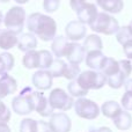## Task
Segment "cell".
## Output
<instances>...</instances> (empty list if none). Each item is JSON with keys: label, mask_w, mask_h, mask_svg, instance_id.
<instances>
[{"label": "cell", "mask_w": 132, "mask_h": 132, "mask_svg": "<svg viewBox=\"0 0 132 132\" xmlns=\"http://www.w3.org/2000/svg\"><path fill=\"white\" fill-rule=\"evenodd\" d=\"M27 29L44 42L52 41L57 34V23L51 16L32 13L27 18Z\"/></svg>", "instance_id": "cell-1"}, {"label": "cell", "mask_w": 132, "mask_h": 132, "mask_svg": "<svg viewBox=\"0 0 132 132\" xmlns=\"http://www.w3.org/2000/svg\"><path fill=\"white\" fill-rule=\"evenodd\" d=\"M89 27L93 31L110 36L118 31L119 23L114 16L105 12H102V13H97L95 19L89 23Z\"/></svg>", "instance_id": "cell-2"}, {"label": "cell", "mask_w": 132, "mask_h": 132, "mask_svg": "<svg viewBox=\"0 0 132 132\" xmlns=\"http://www.w3.org/2000/svg\"><path fill=\"white\" fill-rule=\"evenodd\" d=\"M26 20H27V14H26L24 9L20 6H14L9 11H7L2 22H4L6 29L11 30L15 34H20L24 27Z\"/></svg>", "instance_id": "cell-3"}, {"label": "cell", "mask_w": 132, "mask_h": 132, "mask_svg": "<svg viewBox=\"0 0 132 132\" xmlns=\"http://www.w3.org/2000/svg\"><path fill=\"white\" fill-rule=\"evenodd\" d=\"M78 84L86 90L89 89H101L107 84V77L100 71H85L81 72L75 79Z\"/></svg>", "instance_id": "cell-4"}, {"label": "cell", "mask_w": 132, "mask_h": 132, "mask_svg": "<svg viewBox=\"0 0 132 132\" xmlns=\"http://www.w3.org/2000/svg\"><path fill=\"white\" fill-rule=\"evenodd\" d=\"M32 89L30 87H26L20 92L18 96L12 101V108L14 112L18 115H29L34 111V103H32Z\"/></svg>", "instance_id": "cell-5"}, {"label": "cell", "mask_w": 132, "mask_h": 132, "mask_svg": "<svg viewBox=\"0 0 132 132\" xmlns=\"http://www.w3.org/2000/svg\"><path fill=\"white\" fill-rule=\"evenodd\" d=\"M71 8L75 12L78 20L85 24H89L97 15V7L93 4H86L81 0H70Z\"/></svg>", "instance_id": "cell-6"}, {"label": "cell", "mask_w": 132, "mask_h": 132, "mask_svg": "<svg viewBox=\"0 0 132 132\" xmlns=\"http://www.w3.org/2000/svg\"><path fill=\"white\" fill-rule=\"evenodd\" d=\"M48 100L50 105L53 108V110L57 109V110H62V111H67L74 104L73 97L62 88L52 89Z\"/></svg>", "instance_id": "cell-7"}, {"label": "cell", "mask_w": 132, "mask_h": 132, "mask_svg": "<svg viewBox=\"0 0 132 132\" xmlns=\"http://www.w3.org/2000/svg\"><path fill=\"white\" fill-rule=\"evenodd\" d=\"M75 114L84 119H95L100 115V108L94 101L85 97H80L74 101Z\"/></svg>", "instance_id": "cell-8"}, {"label": "cell", "mask_w": 132, "mask_h": 132, "mask_svg": "<svg viewBox=\"0 0 132 132\" xmlns=\"http://www.w3.org/2000/svg\"><path fill=\"white\" fill-rule=\"evenodd\" d=\"M32 103H34V110L38 112L43 117H50L53 114V108L50 105L49 100L45 97L42 92H35L32 90Z\"/></svg>", "instance_id": "cell-9"}, {"label": "cell", "mask_w": 132, "mask_h": 132, "mask_svg": "<svg viewBox=\"0 0 132 132\" xmlns=\"http://www.w3.org/2000/svg\"><path fill=\"white\" fill-rule=\"evenodd\" d=\"M49 125L52 132H70L72 128V122L65 112H53L50 116Z\"/></svg>", "instance_id": "cell-10"}, {"label": "cell", "mask_w": 132, "mask_h": 132, "mask_svg": "<svg viewBox=\"0 0 132 132\" xmlns=\"http://www.w3.org/2000/svg\"><path fill=\"white\" fill-rule=\"evenodd\" d=\"M86 32H87L86 24L79 20L71 21L65 27L66 38L72 42H78L80 39H84L86 37Z\"/></svg>", "instance_id": "cell-11"}, {"label": "cell", "mask_w": 132, "mask_h": 132, "mask_svg": "<svg viewBox=\"0 0 132 132\" xmlns=\"http://www.w3.org/2000/svg\"><path fill=\"white\" fill-rule=\"evenodd\" d=\"M53 77L49 70H39L32 74V85L39 90H48L52 86Z\"/></svg>", "instance_id": "cell-12"}, {"label": "cell", "mask_w": 132, "mask_h": 132, "mask_svg": "<svg viewBox=\"0 0 132 132\" xmlns=\"http://www.w3.org/2000/svg\"><path fill=\"white\" fill-rule=\"evenodd\" d=\"M65 57L67 58L70 64L79 65L85 59V57H86V50H85L84 45L77 43V42H72L68 45L67 52H66Z\"/></svg>", "instance_id": "cell-13"}, {"label": "cell", "mask_w": 132, "mask_h": 132, "mask_svg": "<svg viewBox=\"0 0 132 132\" xmlns=\"http://www.w3.org/2000/svg\"><path fill=\"white\" fill-rule=\"evenodd\" d=\"M16 89H18V82L12 75L6 73L0 77V100L11 94H14Z\"/></svg>", "instance_id": "cell-14"}, {"label": "cell", "mask_w": 132, "mask_h": 132, "mask_svg": "<svg viewBox=\"0 0 132 132\" xmlns=\"http://www.w3.org/2000/svg\"><path fill=\"white\" fill-rule=\"evenodd\" d=\"M85 58H86V60H85L86 65L89 68H92L94 71H100L101 66H102L103 62L105 59V56L103 55L101 50H93L87 52V56Z\"/></svg>", "instance_id": "cell-15"}, {"label": "cell", "mask_w": 132, "mask_h": 132, "mask_svg": "<svg viewBox=\"0 0 132 132\" xmlns=\"http://www.w3.org/2000/svg\"><path fill=\"white\" fill-rule=\"evenodd\" d=\"M18 45V34L8 29L0 30V49L11 50Z\"/></svg>", "instance_id": "cell-16"}, {"label": "cell", "mask_w": 132, "mask_h": 132, "mask_svg": "<svg viewBox=\"0 0 132 132\" xmlns=\"http://www.w3.org/2000/svg\"><path fill=\"white\" fill-rule=\"evenodd\" d=\"M68 45H70V42H68V39L66 37L56 36L52 39V44H51V50H52V53L55 55V57L57 58L65 57Z\"/></svg>", "instance_id": "cell-17"}, {"label": "cell", "mask_w": 132, "mask_h": 132, "mask_svg": "<svg viewBox=\"0 0 132 132\" xmlns=\"http://www.w3.org/2000/svg\"><path fill=\"white\" fill-rule=\"evenodd\" d=\"M36 46H37V38L31 32L22 34L20 37H18V48L20 51L27 52V51L30 50H35Z\"/></svg>", "instance_id": "cell-18"}, {"label": "cell", "mask_w": 132, "mask_h": 132, "mask_svg": "<svg viewBox=\"0 0 132 132\" xmlns=\"http://www.w3.org/2000/svg\"><path fill=\"white\" fill-rule=\"evenodd\" d=\"M96 4L105 12V13L117 14L123 11L124 1L123 0H97Z\"/></svg>", "instance_id": "cell-19"}, {"label": "cell", "mask_w": 132, "mask_h": 132, "mask_svg": "<svg viewBox=\"0 0 132 132\" xmlns=\"http://www.w3.org/2000/svg\"><path fill=\"white\" fill-rule=\"evenodd\" d=\"M112 123H114V125L116 126L118 130L126 131L132 126V116L130 112L122 110V111L112 119Z\"/></svg>", "instance_id": "cell-20"}, {"label": "cell", "mask_w": 132, "mask_h": 132, "mask_svg": "<svg viewBox=\"0 0 132 132\" xmlns=\"http://www.w3.org/2000/svg\"><path fill=\"white\" fill-rule=\"evenodd\" d=\"M121 111H122V107L116 101H108V102H104L102 104V107H101V112L103 114V116L107 117V118H110V119H114Z\"/></svg>", "instance_id": "cell-21"}, {"label": "cell", "mask_w": 132, "mask_h": 132, "mask_svg": "<svg viewBox=\"0 0 132 132\" xmlns=\"http://www.w3.org/2000/svg\"><path fill=\"white\" fill-rule=\"evenodd\" d=\"M129 78V75L119 67V71L115 74L110 75L107 78V84L109 85V87L114 89H119L122 86H124V82L126 81V79Z\"/></svg>", "instance_id": "cell-22"}, {"label": "cell", "mask_w": 132, "mask_h": 132, "mask_svg": "<svg viewBox=\"0 0 132 132\" xmlns=\"http://www.w3.org/2000/svg\"><path fill=\"white\" fill-rule=\"evenodd\" d=\"M84 48L86 50V52H89V51H93V50H102L103 48L102 39H101L100 36H97L95 34L88 35L87 37H85Z\"/></svg>", "instance_id": "cell-23"}, {"label": "cell", "mask_w": 132, "mask_h": 132, "mask_svg": "<svg viewBox=\"0 0 132 132\" xmlns=\"http://www.w3.org/2000/svg\"><path fill=\"white\" fill-rule=\"evenodd\" d=\"M23 66L26 68H39V56H38V51L36 50H30L27 51L26 55L23 56L22 59Z\"/></svg>", "instance_id": "cell-24"}, {"label": "cell", "mask_w": 132, "mask_h": 132, "mask_svg": "<svg viewBox=\"0 0 132 132\" xmlns=\"http://www.w3.org/2000/svg\"><path fill=\"white\" fill-rule=\"evenodd\" d=\"M118 71H119V63L111 57H105L104 62H103L102 66H101L100 72H102L108 78L110 75L117 73Z\"/></svg>", "instance_id": "cell-25"}, {"label": "cell", "mask_w": 132, "mask_h": 132, "mask_svg": "<svg viewBox=\"0 0 132 132\" xmlns=\"http://www.w3.org/2000/svg\"><path fill=\"white\" fill-rule=\"evenodd\" d=\"M14 64H15V60H14V57L12 53H0V77L8 73L14 67Z\"/></svg>", "instance_id": "cell-26"}, {"label": "cell", "mask_w": 132, "mask_h": 132, "mask_svg": "<svg viewBox=\"0 0 132 132\" xmlns=\"http://www.w3.org/2000/svg\"><path fill=\"white\" fill-rule=\"evenodd\" d=\"M66 66H67V64H66L64 60H62L60 58H57V59L53 60L52 65H51L50 68H49V72L51 73V75H52L53 78L64 77Z\"/></svg>", "instance_id": "cell-27"}, {"label": "cell", "mask_w": 132, "mask_h": 132, "mask_svg": "<svg viewBox=\"0 0 132 132\" xmlns=\"http://www.w3.org/2000/svg\"><path fill=\"white\" fill-rule=\"evenodd\" d=\"M67 90L72 97H85V96L88 94V90L84 89L79 84H78L77 80H71V82L67 85Z\"/></svg>", "instance_id": "cell-28"}, {"label": "cell", "mask_w": 132, "mask_h": 132, "mask_svg": "<svg viewBox=\"0 0 132 132\" xmlns=\"http://www.w3.org/2000/svg\"><path fill=\"white\" fill-rule=\"evenodd\" d=\"M39 56V68L41 70H49L50 66L53 63V56L50 51L48 50H39L38 51Z\"/></svg>", "instance_id": "cell-29"}, {"label": "cell", "mask_w": 132, "mask_h": 132, "mask_svg": "<svg viewBox=\"0 0 132 132\" xmlns=\"http://www.w3.org/2000/svg\"><path fill=\"white\" fill-rule=\"evenodd\" d=\"M37 121L32 118H24L20 123V132H36Z\"/></svg>", "instance_id": "cell-30"}, {"label": "cell", "mask_w": 132, "mask_h": 132, "mask_svg": "<svg viewBox=\"0 0 132 132\" xmlns=\"http://www.w3.org/2000/svg\"><path fill=\"white\" fill-rule=\"evenodd\" d=\"M80 67L77 64H67L66 70L64 73V78H66L67 80H74L78 78V75L80 74Z\"/></svg>", "instance_id": "cell-31"}, {"label": "cell", "mask_w": 132, "mask_h": 132, "mask_svg": "<svg viewBox=\"0 0 132 132\" xmlns=\"http://www.w3.org/2000/svg\"><path fill=\"white\" fill-rule=\"evenodd\" d=\"M116 38L118 41V43H121L122 45L124 43H126L128 41L132 39V35H131L130 30H129L128 26L126 27H119L118 31L116 32Z\"/></svg>", "instance_id": "cell-32"}, {"label": "cell", "mask_w": 132, "mask_h": 132, "mask_svg": "<svg viewBox=\"0 0 132 132\" xmlns=\"http://www.w3.org/2000/svg\"><path fill=\"white\" fill-rule=\"evenodd\" d=\"M60 6V0H44L43 1V8L48 13H53L58 11Z\"/></svg>", "instance_id": "cell-33"}, {"label": "cell", "mask_w": 132, "mask_h": 132, "mask_svg": "<svg viewBox=\"0 0 132 132\" xmlns=\"http://www.w3.org/2000/svg\"><path fill=\"white\" fill-rule=\"evenodd\" d=\"M11 110L0 100V123H7L11 119Z\"/></svg>", "instance_id": "cell-34"}, {"label": "cell", "mask_w": 132, "mask_h": 132, "mask_svg": "<svg viewBox=\"0 0 132 132\" xmlns=\"http://www.w3.org/2000/svg\"><path fill=\"white\" fill-rule=\"evenodd\" d=\"M122 107L125 110H132V94L126 93L122 96Z\"/></svg>", "instance_id": "cell-35"}, {"label": "cell", "mask_w": 132, "mask_h": 132, "mask_svg": "<svg viewBox=\"0 0 132 132\" xmlns=\"http://www.w3.org/2000/svg\"><path fill=\"white\" fill-rule=\"evenodd\" d=\"M123 51L125 53V56L128 57V60L131 63L132 66V39L128 41L126 43L123 44Z\"/></svg>", "instance_id": "cell-36"}, {"label": "cell", "mask_w": 132, "mask_h": 132, "mask_svg": "<svg viewBox=\"0 0 132 132\" xmlns=\"http://www.w3.org/2000/svg\"><path fill=\"white\" fill-rule=\"evenodd\" d=\"M36 132H52L49 123L44 121H37V131Z\"/></svg>", "instance_id": "cell-37"}, {"label": "cell", "mask_w": 132, "mask_h": 132, "mask_svg": "<svg viewBox=\"0 0 132 132\" xmlns=\"http://www.w3.org/2000/svg\"><path fill=\"white\" fill-rule=\"evenodd\" d=\"M124 87H125V92L126 93H131L132 94V79H129L124 82Z\"/></svg>", "instance_id": "cell-38"}, {"label": "cell", "mask_w": 132, "mask_h": 132, "mask_svg": "<svg viewBox=\"0 0 132 132\" xmlns=\"http://www.w3.org/2000/svg\"><path fill=\"white\" fill-rule=\"evenodd\" d=\"M0 132H12L7 123H0Z\"/></svg>", "instance_id": "cell-39"}, {"label": "cell", "mask_w": 132, "mask_h": 132, "mask_svg": "<svg viewBox=\"0 0 132 132\" xmlns=\"http://www.w3.org/2000/svg\"><path fill=\"white\" fill-rule=\"evenodd\" d=\"M95 132H112L110 130L109 128H107V126H102V128L97 129V130H95Z\"/></svg>", "instance_id": "cell-40"}, {"label": "cell", "mask_w": 132, "mask_h": 132, "mask_svg": "<svg viewBox=\"0 0 132 132\" xmlns=\"http://www.w3.org/2000/svg\"><path fill=\"white\" fill-rule=\"evenodd\" d=\"M81 1L86 2V4H93V5H96V1H97V0H81Z\"/></svg>", "instance_id": "cell-41"}, {"label": "cell", "mask_w": 132, "mask_h": 132, "mask_svg": "<svg viewBox=\"0 0 132 132\" xmlns=\"http://www.w3.org/2000/svg\"><path fill=\"white\" fill-rule=\"evenodd\" d=\"M15 1L18 2V4H20V5H23V4H27L29 0H15Z\"/></svg>", "instance_id": "cell-42"}, {"label": "cell", "mask_w": 132, "mask_h": 132, "mask_svg": "<svg viewBox=\"0 0 132 132\" xmlns=\"http://www.w3.org/2000/svg\"><path fill=\"white\" fill-rule=\"evenodd\" d=\"M128 28H129V30H130V32H131V35H132V20H131V22L129 23Z\"/></svg>", "instance_id": "cell-43"}, {"label": "cell", "mask_w": 132, "mask_h": 132, "mask_svg": "<svg viewBox=\"0 0 132 132\" xmlns=\"http://www.w3.org/2000/svg\"><path fill=\"white\" fill-rule=\"evenodd\" d=\"M2 21H4V16H2V13H1V11H0V26H1Z\"/></svg>", "instance_id": "cell-44"}, {"label": "cell", "mask_w": 132, "mask_h": 132, "mask_svg": "<svg viewBox=\"0 0 132 132\" xmlns=\"http://www.w3.org/2000/svg\"><path fill=\"white\" fill-rule=\"evenodd\" d=\"M9 0H0V2H8Z\"/></svg>", "instance_id": "cell-45"}, {"label": "cell", "mask_w": 132, "mask_h": 132, "mask_svg": "<svg viewBox=\"0 0 132 132\" xmlns=\"http://www.w3.org/2000/svg\"><path fill=\"white\" fill-rule=\"evenodd\" d=\"M89 132H95V131H89Z\"/></svg>", "instance_id": "cell-46"}]
</instances>
